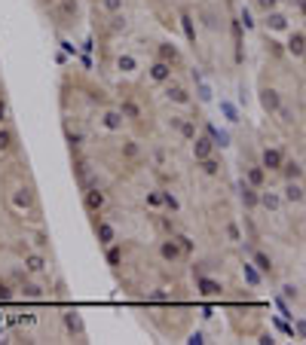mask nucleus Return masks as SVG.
<instances>
[{"label": "nucleus", "instance_id": "nucleus-32", "mask_svg": "<svg viewBox=\"0 0 306 345\" xmlns=\"http://www.w3.org/2000/svg\"><path fill=\"white\" fill-rule=\"evenodd\" d=\"M132 67H135V58H129V55H122V58H120V71L132 74Z\"/></svg>", "mask_w": 306, "mask_h": 345}, {"label": "nucleus", "instance_id": "nucleus-34", "mask_svg": "<svg viewBox=\"0 0 306 345\" xmlns=\"http://www.w3.org/2000/svg\"><path fill=\"white\" fill-rule=\"evenodd\" d=\"M21 293H25V296H40L43 290H40L37 284H25V287H21Z\"/></svg>", "mask_w": 306, "mask_h": 345}, {"label": "nucleus", "instance_id": "nucleus-44", "mask_svg": "<svg viewBox=\"0 0 306 345\" xmlns=\"http://www.w3.org/2000/svg\"><path fill=\"white\" fill-rule=\"evenodd\" d=\"M242 21H245V28H251V25H254V21H251V13H248V9L242 13Z\"/></svg>", "mask_w": 306, "mask_h": 345}, {"label": "nucleus", "instance_id": "nucleus-38", "mask_svg": "<svg viewBox=\"0 0 306 345\" xmlns=\"http://www.w3.org/2000/svg\"><path fill=\"white\" fill-rule=\"evenodd\" d=\"M13 296V290H9V284L6 281H0V300H9Z\"/></svg>", "mask_w": 306, "mask_h": 345}, {"label": "nucleus", "instance_id": "nucleus-40", "mask_svg": "<svg viewBox=\"0 0 306 345\" xmlns=\"http://www.w3.org/2000/svg\"><path fill=\"white\" fill-rule=\"evenodd\" d=\"M285 296H288V300H297V287H294V284H285Z\"/></svg>", "mask_w": 306, "mask_h": 345}, {"label": "nucleus", "instance_id": "nucleus-13", "mask_svg": "<svg viewBox=\"0 0 306 345\" xmlns=\"http://www.w3.org/2000/svg\"><path fill=\"white\" fill-rule=\"evenodd\" d=\"M19 208H34V190L31 187H21L19 192H16V199H13Z\"/></svg>", "mask_w": 306, "mask_h": 345}, {"label": "nucleus", "instance_id": "nucleus-6", "mask_svg": "<svg viewBox=\"0 0 306 345\" xmlns=\"http://www.w3.org/2000/svg\"><path fill=\"white\" fill-rule=\"evenodd\" d=\"M214 153V141L205 134V137H193V156L196 159H205V156H211Z\"/></svg>", "mask_w": 306, "mask_h": 345}, {"label": "nucleus", "instance_id": "nucleus-45", "mask_svg": "<svg viewBox=\"0 0 306 345\" xmlns=\"http://www.w3.org/2000/svg\"><path fill=\"white\" fill-rule=\"evenodd\" d=\"M3 122H6V104L0 101V125H3Z\"/></svg>", "mask_w": 306, "mask_h": 345}, {"label": "nucleus", "instance_id": "nucleus-7", "mask_svg": "<svg viewBox=\"0 0 306 345\" xmlns=\"http://www.w3.org/2000/svg\"><path fill=\"white\" fill-rule=\"evenodd\" d=\"M282 162H285V159H282V153L276 150V147H266V150H264V165H260V168L279 171V168H282Z\"/></svg>", "mask_w": 306, "mask_h": 345}, {"label": "nucleus", "instance_id": "nucleus-20", "mask_svg": "<svg viewBox=\"0 0 306 345\" xmlns=\"http://www.w3.org/2000/svg\"><path fill=\"white\" fill-rule=\"evenodd\" d=\"M254 266L264 272V275H273V260H269L264 250H257V254H254Z\"/></svg>", "mask_w": 306, "mask_h": 345}, {"label": "nucleus", "instance_id": "nucleus-22", "mask_svg": "<svg viewBox=\"0 0 306 345\" xmlns=\"http://www.w3.org/2000/svg\"><path fill=\"white\" fill-rule=\"evenodd\" d=\"M199 162H202V171H205V174H211V177L221 171V162H218L214 156H205V159H199Z\"/></svg>", "mask_w": 306, "mask_h": 345}, {"label": "nucleus", "instance_id": "nucleus-25", "mask_svg": "<svg viewBox=\"0 0 306 345\" xmlns=\"http://www.w3.org/2000/svg\"><path fill=\"white\" fill-rule=\"evenodd\" d=\"M257 205H264V208L276 211V208H279V195H273V192H264V195L257 199Z\"/></svg>", "mask_w": 306, "mask_h": 345}, {"label": "nucleus", "instance_id": "nucleus-36", "mask_svg": "<svg viewBox=\"0 0 306 345\" xmlns=\"http://www.w3.org/2000/svg\"><path fill=\"white\" fill-rule=\"evenodd\" d=\"M245 278L251 281V284H257V281H260V275H257V272H254L251 266H248V263H245Z\"/></svg>", "mask_w": 306, "mask_h": 345}, {"label": "nucleus", "instance_id": "nucleus-9", "mask_svg": "<svg viewBox=\"0 0 306 345\" xmlns=\"http://www.w3.org/2000/svg\"><path fill=\"white\" fill-rule=\"evenodd\" d=\"M165 95H168V101H175V104H187V101H190L187 89H184V86H178V83H172V79H168V89H165Z\"/></svg>", "mask_w": 306, "mask_h": 345}, {"label": "nucleus", "instance_id": "nucleus-21", "mask_svg": "<svg viewBox=\"0 0 306 345\" xmlns=\"http://www.w3.org/2000/svg\"><path fill=\"white\" fill-rule=\"evenodd\" d=\"M264 180H266V171L264 168H248V183H251V187H264Z\"/></svg>", "mask_w": 306, "mask_h": 345}, {"label": "nucleus", "instance_id": "nucleus-26", "mask_svg": "<svg viewBox=\"0 0 306 345\" xmlns=\"http://www.w3.org/2000/svg\"><path fill=\"white\" fill-rule=\"evenodd\" d=\"M160 199H163V205H165V208H172V211H178V208H181V205H178V199H175L172 192H165V190H160Z\"/></svg>", "mask_w": 306, "mask_h": 345}, {"label": "nucleus", "instance_id": "nucleus-28", "mask_svg": "<svg viewBox=\"0 0 306 345\" xmlns=\"http://www.w3.org/2000/svg\"><path fill=\"white\" fill-rule=\"evenodd\" d=\"M181 21H184V31H187V40H196V31H193V19H190V13L181 16Z\"/></svg>", "mask_w": 306, "mask_h": 345}, {"label": "nucleus", "instance_id": "nucleus-39", "mask_svg": "<svg viewBox=\"0 0 306 345\" xmlns=\"http://www.w3.org/2000/svg\"><path fill=\"white\" fill-rule=\"evenodd\" d=\"M147 205H153V208H156V205H163L160 192H147Z\"/></svg>", "mask_w": 306, "mask_h": 345}, {"label": "nucleus", "instance_id": "nucleus-31", "mask_svg": "<svg viewBox=\"0 0 306 345\" xmlns=\"http://www.w3.org/2000/svg\"><path fill=\"white\" fill-rule=\"evenodd\" d=\"M77 177H80V183L89 177V162H83V159H80V162H77Z\"/></svg>", "mask_w": 306, "mask_h": 345}, {"label": "nucleus", "instance_id": "nucleus-30", "mask_svg": "<svg viewBox=\"0 0 306 345\" xmlns=\"http://www.w3.org/2000/svg\"><path fill=\"white\" fill-rule=\"evenodd\" d=\"M122 156H126V159H135V156H138V144H135V141H126V144H122Z\"/></svg>", "mask_w": 306, "mask_h": 345}, {"label": "nucleus", "instance_id": "nucleus-8", "mask_svg": "<svg viewBox=\"0 0 306 345\" xmlns=\"http://www.w3.org/2000/svg\"><path fill=\"white\" fill-rule=\"evenodd\" d=\"M288 52L294 55V58H303V52H306V37H303V31L291 34V40H288Z\"/></svg>", "mask_w": 306, "mask_h": 345}, {"label": "nucleus", "instance_id": "nucleus-10", "mask_svg": "<svg viewBox=\"0 0 306 345\" xmlns=\"http://www.w3.org/2000/svg\"><path fill=\"white\" fill-rule=\"evenodd\" d=\"M285 199L294 202V205L303 202V187H300V180H288V183H285Z\"/></svg>", "mask_w": 306, "mask_h": 345}, {"label": "nucleus", "instance_id": "nucleus-17", "mask_svg": "<svg viewBox=\"0 0 306 345\" xmlns=\"http://www.w3.org/2000/svg\"><path fill=\"white\" fill-rule=\"evenodd\" d=\"M257 199H260L257 187H251V183H242V202H245V208H254Z\"/></svg>", "mask_w": 306, "mask_h": 345}, {"label": "nucleus", "instance_id": "nucleus-27", "mask_svg": "<svg viewBox=\"0 0 306 345\" xmlns=\"http://www.w3.org/2000/svg\"><path fill=\"white\" fill-rule=\"evenodd\" d=\"M110 250H107V263H110V266H117V263L122 260V248H117V245H107Z\"/></svg>", "mask_w": 306, "mask_h": 345}, {"label": "nucleus", "instance_id": "nucleus-23", "mask_svg": "<svg viewBox=\"0 0 306 345\" xmlns=\"http://www.w3.org/2000/svg\"><path fill=\"white\" fill-rule=\"evenodd\" d=\"M266 25L273 28V31H282V28L288 25V19L282 16V13H273V9H269V19H266Z\"/></svg>", "mask_w": 306, "mask_h": 345}, {"label": "nucleus", "instance_id": "nucleus-18", "mask_svg": "<svg viewBox=\"0 0 306 345\" xmlns=\"http://www.w3.org/2000/svg\"><path fill=\"white\" fill-rule=\"evenodd\" d=\"M160 61L165 64H178V49L172 43H160Z\"/></svg>", "mask_w": 306, "mask_h": 345}, {"label": "nucleus", "instance_id": "nucleus-2", "mask_svg": "<svg viewBox=\"0 0 306 345\" xmlns=\"http://www.w3.org/2000/svg\"><path fill=\"white\" fill-rule=\"evenodd\" d=\"M95 235H98L101 245H113V241H117V229H113L107 220H95Z\"/></svg>", "mask_w": 306, "mask_h": 345}, {"label": "nucleus", "instance_id": "nucleus-29", "mask_svg": "<svg viewBox=\"0 0 306 345\" xmlns=\"http://www.w3.org/2000/svg\"><path fill=\"white\" fill-rule=\"evenodd\" d=\"M64 327H67V330H83V324H80V318H77L74 312H71V315H64Z\"/></svg>", "mask_w": 306, "mask_h": 345}, {"label": "nucleus", "instance_id": "nucleus-19", "mask_svg": "<svg viewBox=\"0 0 306 345\" xmlns=\"http://www.w3.org/2000/svg\"><path fill=\"white\" fill-rule=\"evenodd\" d=\"M120 113H122V119H141V107L135 104V101H122Z\"/></svg>", "mask_w": 306, "mask_h": 345}, {"label": "nucleus", "instance_id": "nucleus-37", "mask_svg": "<svg viewBox=\"0 0 306 345\" xmlns=\"http://www.w3.org/2000/svg\"><path fill=\"white\" fill-rule=\"evenodd\" d=\"M226 235H230L233 241H239L242 235H239V226H236V223H230V226H226Z\"/></svg>", "mask_w": 306, "mask_h": 345}, {"label": "nucleus", "instance_id": "nucleus-43", "mask_svg": "<svg viewBox=\"0 0 306 345\" xmlns=\"http://www.w3.org/2000/svg\"><path fill=\"white\" fill-rule=\"evenodd\" d=\"M67 141H71V147H80V144H83V137H80V134H71Z\"/></svg>", "mask_w": 306, "mask_h": 345}, {"label": "nucleus", "instance_id": "nucleus-12", "mask_svg": "<svg viewBox=\"0 0 306 345\" xmlns=\"http://www.w3.org/2000/svg\"><path fill=\"white\" fill-rule=\"evenodd\" d=\"M196 287H199V293H202V296H218V293L224 290V287H221L218 281H211V278H199Z\"/></svg>", "mask_w": 306, "mask_h": 345}, {"label": "nucleus", "instance_id": "nucleus-15", "mask_svg": "<svg viewBox=\"0 0 306 345\" xmlns=\"http://www.w3.org/2000/svg\"><path fill=\"white\" fill-rule=\"evenodd\" d=\"M279 171H285V180H300L303 177V165L300 162H282Z\"/></svg>", "mask_w": 306, "mask_h": 345}, {"label": "nucleus", "instance_id": "nucleus-35", "mask_svg": "<svg viewBox=\"0 0 306 345\" xmlns=\"http://www.w3.org/2000/svg\"><path fill=\"white\" fill-rule=\"evenodd\" d=\"M64 16H77V0H64Z\"/></svg>", "mask_w": 306, "mask_h": 345}, {"label": "nucleus", "instance_id": "nucleus-42", "mask_svg": "<svg viewBox=\"0 0 306 345\" xmlns=\"http://www.w3.org/2000/svg\"><path fill=\"white\" fill-rule=\"evenodd\" d=\"M260 6H264L266 13H269V9H276V6H279V0H260Z\"/></svg>", "mask_w": 306, "mask_h": 345}, {"label": "nucleus", "instance_id": "nucleus-1", "mask_svg": "<svg viewBox=\"0 0 306 345\" xmlns=\"http://www.w3.org/2000/svg\"><path fill=\"white\" fill-rule=\"evenodd\" d=\"M83 202H86V208L92 211V214H98L101 208H104V202H107V199H104V192H101L98 187H92V190L86 187V199H83Z\"/></svg>", "mask_w": 306, "mask_h": 345}, {"label": "nucleus", "instance_id": "nucleus-24", "mask_svg": "<svg viewBox=\"0 0 306 345\" xmlns=\"http://www.w3.org/2000/svg\"><path fill=\"white\" fill-rule=\"evenodd\" d=\"M13 144H16V137H13V132L0 129V153H9V150H13Z\"/></svg>", "mask_w": 306, "mask_h": 345}, {"label": "nucleus", "instance_id": "nucleus-5", "mask_svg": "<svg viewBox=\"0 0 306 345\" xmlns=\"http://www.w3.org/2000/svg\"><path fill=\"white\" fill-rule=\"evenodd\" d=\"M150 79H153V83H168V79H172V64L153 61L150 64Z\"/></svg>", "mask_w": 306, "mask_h": 345}, {"label": "nucleus", "instance_id": "nucleus-41", "mask_svg": "<svg viewBox=\"0 0 306 345\" xmlns=\"http://www.w3.org/2000/svg\"><path fill=\"white\" fill-rule=\"evenodd\" d=\"M276 113H282V119H285V122H294V113H291L288 107H279Z\"/></svg>", "mask_w": 306, "mask_h": 345}, {"label": "nucleus", "instance_id": "nucleus-16", "mask_svg": "<svg viewBox=\"0 0 306 345\" xmlns=\"http://www.w3.org/2000/svg\"><path fill=\"white\" fill-rule=\"evenodd\" d=\"M172 125H175V129H178L181 134L187 137V141H193V137H196V125H193V122H184V119H178V116H172Z\"/></svg>", "mask_w": 306, "mask_h": 345}, {"label": "nucleus", "instance_id": "nucleus-14", "mask_svg": "<svg viewBox=\"0 0 306 345\" xmlns=\"http://www.w3.org/2000/svg\"><path fill=\"white\" fill-rule=\"evenodd\" d=\"M25 269L34 272V275H40L43 269H46V260H43L40 254H28V257H25Z\"/></svg>", "mask_w": 306, "mask_h": 345}, {"label": "nucleus", "instance_id": "nucleus-33", "mask_svg": "<svg viewBox=\"0 0 306 345\" xmlns=\"http://www.w3.org/2000/svg\"><path fill=\"white\" fill-rule=\"evenodd\" d=\"M104 9H107V13H120V9H122V0H104Z\"/></svg>", "mask_w": 306, "mask_h": 345}, {"label": "nucleus", "instance_id": "nucleus-3", "mask_svg": "<svg viewBox=\"0 0 306 345\" xmlns=\"http://www.w3.org/2000/svg\"><path fill=\"white\" fill-rule=\"evenodd\" d=\"M160 254H163V260H168V263H175V260H181V245H178V238H165L163 245H160Z\"/></svg>", "mask_w": 306, "mask_h": 345}, {"label": "nucleus", "instance_id": "nucleus-4", "mask_svg": "<svg viewBox=\"0 0 306 345\" xmlns=\"http://www.w3.org/2000/svg\"><path fill=\"white\" fill-rule=\"evenodd\" d=\"M260 104H264V110H266V113H276V110L282 107L279 92H276V89H264V92H260Z\"/></svg>", "mask_w": 306, "mask_h": 345}, {"label": "nucleus", "instance_id": "nucleus-11", "mask_svg": "<svg viewBox=\"0 0 306 345\" xmlns=\"http://www.w3.org/2000/svg\"><path fill=\"white\" fill-rule=\"evenodd\" d=\"M101 122H104L107 132H117V129H122V113H120V110H107Z\"/></svg>", "mask_w": 306, "mask_h": 345}]
</instances>
